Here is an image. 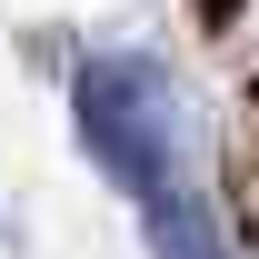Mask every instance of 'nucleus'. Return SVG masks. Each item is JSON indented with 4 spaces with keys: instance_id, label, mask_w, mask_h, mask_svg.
<instances>
[{
    "instance_id": "f257e3e1",
    "label": "nucleus",
    "mask_w": 259,
    "mask_h": 259,
    "mask_svg": "<svg viewBox=\"0 0 259 259\" xmlns=\"http://www.w3.org/2000/svg\"><path fill=\"white\" fill-rule=\"evenodd\" d=\"M70 120H80V150H90L120 190L160 199L169 160H180V80H169L150 50H100L70 80Z\"/></svg>"
},
{
    "instance_id": "f03ea898",
    "label": "nucleus",
    "mask_w": 259,
    "mask_h": 259,
    "mask_svg": "<svg viewBox=\"0 0 259 259\" xmlns=\"http://www.w3.org/2000/svg\"><path fill=\"white\" fill-rule=\"evenodd\" d=\"M140 239H150V259H229L220 220L199 209L190 190H160V199H140Z\"/></svg>"
}]
</instances>
